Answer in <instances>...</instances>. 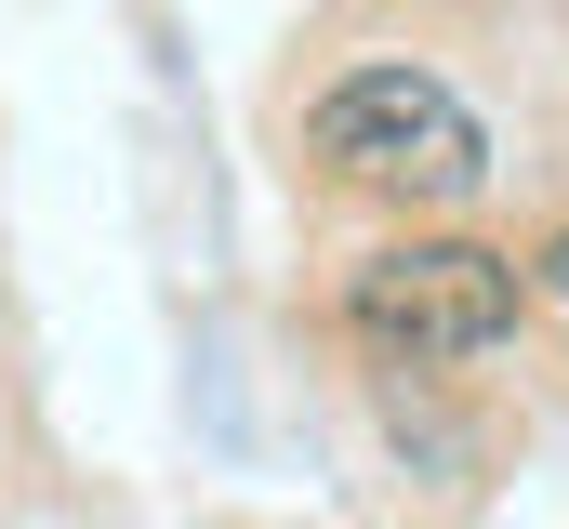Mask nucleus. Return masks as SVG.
I'll return each mask as SVG.
<instances>
[{
	"label": "nucleus",
	"mask_w": 569,
	"mask_h": 529,
	"mask_svg": "<svg viewBox=\"0 0 569 529\" xmlns=\"http://www.w3.org/2000/svg\"><path fill=\"white\" fill-rule=\"evenodd\" d=\"M530 291H557V305H569V226L543 239V252H530Z\"/></svg>",
	"instance_id": "nucleus-3"
},
{
	"label": "nucleus",
	"mask_w": 569,
	"mask_h": 529,
	"mask_svg": "<svg viewBox=\"0 0 569 529\" xmlns=\"http://www.w3.org/2000/svg\"><path fill=\"white\" fill-rule=\"evenodd\" d=\"M517 318H530V264L490 252V239H450V226L345 264V331L385 371H463V358L517 345Z\"/></svg>",
	"instance_id": "nucleus-2"
},
{
	"label": "nucleus",
	"mask_w": 569,
	"mask_h": 529,
	"mask_svg": "<svg viewBox=\"0 0 569 529\" xmlns=\"http://www.w3.org/2000/svg\"><path fill=\"white\" fill-rule=\"evenodd\" d=\"M305 159L345 199H385V212H463L490 186V132L437 67H345L305 107Z\"/></svg>",
	"instance_id": "nucleus-1"
}]
</instances>
